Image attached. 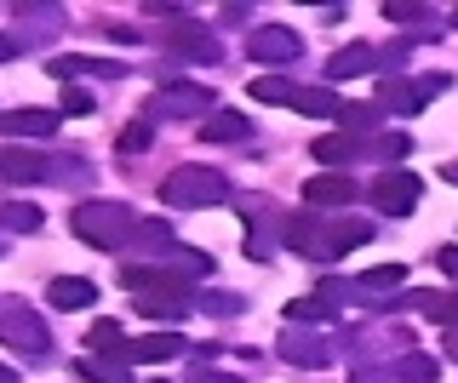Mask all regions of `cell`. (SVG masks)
I'll list each match as a JSON object with an SVG mask.
<instances>
[{"label": "cell", "mask_w": 458, "mask_h": 383, "mask_svg": "<svg viewBox=\"0 0 458 383\" xmlns=\"http://www.w3.org/2000/svg\"><path fill=\"white\" fill-rule=\"evenodd\" d=\"M161 201L178 206V212H207V206H224L229 201V178L218 166H178L166 183H161Z\"/></svg>", "instance_id": "1"}, {"label": "cell", "mask_w": 458, "mask_h": 383, "mask_svg": "<svg viewBox=\"0 0 458 383\" xmlns=\"http://www.w3.org/2000/svg\"><path fill=\"white\" fill-rule=\"evenodd\" d=\"M69 223H75V235L98 252H114V246H126V235H138V218L121 201H86V206H75Z\"/></svg>", "instance_id": "2"}, {"label": "cell", "mask_w": 458, "mask_h": 383, "mask_svg": "<svg viewBox=\"0 0 458 383\" xmlns=\"http://www.w3.org/2000/svg\"><path fill=\"white\" fill-rule=\"evenodd\" d=\"M372 206L384 212V218H407L412 206H419V195H424V178L419 172H407V166H390V172H378L372 178Z\"/></svg>", "instance_id": "3"}, {"label": "cell", "mask_w": 458, "mask_h": 383, "mask_svg": "<svg viewBox=\"0 0 458 383\" xmlns=\"http://www.w3.org/2000/svg\"><path fill=\"white\" fill-rule=\"evenodd\" d=\"M0 344H12V349H23V354H47L52 349V332L29 315V309H6V315H0Z\"/></svg>", "instance_id": "4"}, {"label": "cell", "mask_w": 458, "mask_h": 383, "mask_svg": "<svg viewBox=\"0 0 458 383\" xmlns=\"http://www.w3.org/2000/svg\"><path fill=\"white\" fill-rule=\"evenodd\" d=\"M190 115H200V121L218 115L207 87H166L161 97H155V121H190Z\"/></svg>", "instance_id": "5"}, {"label": "cell", "mask_w": 458, "mask_h": 383, "mask_svg": "<svg viewBox=\"0 0 458 383\" xmlns=\"http://www.w3.org/2000/svg\"><path fill=\"white\" fill-rule=\"evenodd\" d=\"M298 52H304V40L293 29H281V23H264V29L247 35V58H258V63H293Z\"/></svg>", "instance_id": "6"}, {"label": "cell", "mask_w": 458, "mask_h": 383, "mask_svg": "<svg viewBox=\"0 0 458 383\" xmlns=\"http://www.w3.org/2000/svg\"><path fill=\"white\" fill-rule=\"evenodd\" d=\"M0 178L6 183H47L52 178V154H40L29 144H6L0 149Z\"/></svg>", "instance_id": "7"}, {"label": "cell", "mask_w": 458, "mask_h": 383, "mask_svg": "<svg viewBox=\"0 0 458 383\" xmlns=\"http://www.w3.org/2000/svg\"><path fill=\"white\" fill-rule=\"evenodd\" d=\"M453 75H424V80H390L384 87V104L395 109V115H419V109L429 104V92H447Z\"/></svg>", "instance_id": "8"}, {"label": "cell", "mask_w": 458, "mask_h": 383, "mask_svg": "<svg viewBox=\"0 0 458 383\" xmlns=\"http://www.w3.org/2000/svg\"><path fill=\"white\" fill-rule=\"evenodd\" d=\"M355 183L344 178V172H315L310 183H304V201H310V212H338V206H350L355 201Z\"/></svg>", "instance_id": "9"}, {"label": "cell", "mask_w": 458, "mask_h": 383, "mask_svg": "<svg viewBox=\"0 0 458 383\" xmlns=\"http://www.w3.org/2000/svg\"><path fill=\"white\" fill-rule=\"evenodd\" d=\"M64 115L57 109H6L0 115V137H57Z\"/></svg>", "instance_id": "10"}, {"label": "cell", "mask_w": 458, "mask_h": 383, "mask_svg": "<svg viewBox=\"0 0 458 383\" xmlns=\"http://www.w3.org/2000/svg\"><path fill=\"white\" fill-rule=\"evenodd\" d=\"M286 246L304 252V258H327V263H333V223H321V218H293V223H286Z\"/></svg>", "instance_id": "11"}, {"label": "cell", "mask_w": 458, "mask_h": 383, "mask_svg": "<svg viewBox=\"0 0 458 383\" xmlns=\"http://www.w3.org/2000/svg\"><path fill=\"white\" fill-rule=\"evenodd\" d=\"M172 354H183V337L178 332H149V337H132L114 361L121 366H155V361H172Z\"/></svg>", "instance_id": "12"}, {"label": "cell", "mask_w": 458, "mask_h": 383, "mask_svg": "<svg viewBox=\"0 0 458 383\" xmlns=\"http://www.w3.org/2000/svg\"><path fill=\"white\" fill-rule=\"evenodd\" d=\"M47 304L64 309V315H75V309H92V304H98V280L57 275V280H47Z\"/></svg>", "instance_id": "13"}, {"label": "cell", "mask_w": 458, "mask_h": 383, "mask_svg": "<svg viewBox=\"0 0 458 383\" xmlns=\"http://www.w3.org/2000/svg\"><path fill=\"white\" fill-rule=\"evenodd\" d=\"M166 46L172 52H183V58H200V63H212L218 58V40H212V29H200V23H166Z\"/></svg>", "instance_id": "14"}, {"label": "cell", "mask_w": 458, "mask_h": 383, "mask_svg": "<svg viewBox=\"0 0 458 383\" xmlns=\"http://www.w3.org/2000/svg\"><path fill=\"white\" fill-rule=\"evenodd\" d=\"M281 354L298 366H327V337L304 332V326H281Z\"/></svg>", "instance_id": "15"}, {"label": "cell", "mask_w": 458, "mask_h": 383, "mask_svg": "<svg viewBox=\"0 0 458 383\" xmlns=\"http://www.w3.org/2000/svg\"><path fill=\"white\" fill-rule=\"evenodd\" d=\"M293 109H298V115H310V121H338L344 97H338L333 87H298V97H293Z\"/></svg>", "instance_id": "16"}, {"label": "cell", "mask_w": 458, "mask_h": 383, "mask_svg": "<svg viewBox=\"0 0 458 383\" xmlns=\"http://www.w3.org/2000/svg\"><path fill=\"white\" fill-rule=\"evenodd\" d=\"M367 69H378V46H344L333 63H327V80H355L367 75Z\"/></svg>", "instance_id": "17"}, {"label": "cell", "mask_w": 458, "mask_h": 383, "mask_svg": "<svg viewBox=\"0 0 458 383\" xmlns=\"http://www.w3.org/2000/svg\"><path fill=\"white\" fill-rule=\"evenodd\" d=\"M401 280H407L401 263H378L367 275H355V297H390V292H401Z\"/></svg>", "instance_id": "18"}, {"label": "cell", "mask_w": 458, "mask_h": 383, "mask_svg": "<svg viewBox=\"0 0 458 383\" xmlns=\"http://www.w3.org/2000/svg\"><path fill=\"white\" fill-rule=\"evenodd\" d=\"M252 126H247V115H235V109H218V115H207L200 121V137L207 144H241Z\"/></svg>", "instance_id": "19"}, {"label": "cell", "mask_w": 458, "mask_h": 383, "mask_svg": "<svg viewBox=\"0 0 458 383\" xmlns=\"http://www.w3.org/2000/svg\"><path fill=\"white\" fill-rule=\"evenodd\" d=\"M338 315V304H333V297H327V292H315V297H293V304H286V326H327V321H333Z\"/></svg>", "instance_id": "20"}, {"label": "cell", "mask_w": 458, "mask_h": 383, "mask_svg": "<svg viewBox=\"0 0 458 383\" xmlns=\"http://www.w3.org/2000/svg\"><path fill=\"white\" fill-rule=\"evenodd\" d=\"M310 149H315V161H321V166H344V161H355L361 137H350V132H333V137H321V144H310Z\"/></svg>", "instance_id": "21"}, {"label": "cell", "mask_w": 458, "mask_h": 383, "mask_svg": "<svg viewBox=\"0 0 458 383\" xmlns=\"http://www.w3.org/2000/svg\"><path fill=\"white\" fill-rule=\"evenodd\" d=\"M40 223H47V218H40V206H29V201H6V206H0V229H18V235H35Z\"/></svg>", "instance_id": "22"}, {"label": "cell", "mask_w": 458, "mask_h": 383, "mask_svg": "<svg viewBox=\"0 0 458 383\" xmlns=\"http://www.w3.org/2000/svg\"><path fill=\"white\" fill-rule=\"evenodd\" d=\"M252 97H258V104H286V109H293L298 87H293L286 75H258V80H252Z\"/></svg>", "instance_id": "23"}, {"label": "cell", "mask_w": 458, "mask_h": 383, "mask_svg": "<svg viewBox=\"0 0 458 383\" xmlns=\"http://www.w3.org/2000/svg\"><path fill=\"white\" fill-rule=\"evenodd\" d=\"M57 80H75V75H121L114 63H98V58H52L47 63Z\"/></svg>", "instance_id": "24"}, {"label": "cell", "mask_w": 458, "mask_h": 383, "mask_svg": "<svg viewBox=\"0 0 458 383\" xmlns=\"http://www.w3.org/2000/svg\"><path fill=\"white\" fill-rule=\"evenodd\" d=\"M395 383H441V372H436L429 354H401V361H395Z\"/></svg>", "instance_id": "25"}, {"label": "cell", "mask_w": 458, "mask_h": 383, "mask_svg": "<svg viewBox=\"0 0 458 383\" xmlns=\"http://www.w3.org/2000/svg\"><path fill=\"white\" fill-rule=\"evenodd\" d=\"M412 304H419L429 321H441V326H447V332L458 326V292H453V297H441V292H419V297H412Z\"/></svg>", "instance_id": "26"}, {"label": "cell", "mask_w": 458, "mask_h": 383, "mask_svg": "<svg viewBox=\"0 0 458 383\" xmlns=\"http://www.w3.org/2000/svg\"><path fill=\"white\" fill-rule=\"evenodd\" d=\"M338 126H350V132H378V104H344Z\"/></svg>", "instance_id": "27"}, {"label": "cell", "mask_w": 458, "mask_h": 383, "mask_svg": "<svg viewBox=\"0 0 458 383\" xmlns=\"http://www.w3.org/2000/svg\"><path fill=\"white\" fill-rule=\"evenodd\" d=\"M86 344H92V349H109V354H121V349H126V337H121V321H98L92 332H86Z\"/></svg>", "instance_id": "28"}, {"label": "cell", "mask_w": 458, "mask_h": 383, "mask_svg": "<svg viewBox=\"0 0 458 383\" xmlns=\"http://www.w3.org/2000/svg\"><path fill=\"white\" fill-rule=\"evenodd\" d=\"M149 144H155V121H132L121 132V154H143Z\"/></svg>", "instance_id": "29"}, {"label": "cell", "mask_w": 458, "mask_h": 383, "mask_svg": "<svg viewBox=\"0 0 458 383\" xmlns=\"http://www.w3.org/2000/svg\"><path fill=\"white\" fill-rule=\"evenodd\" d=\"M372 149H378V154H384L390 166H401V161H407V149H412V137H407V132H384V137H378Z\"/></svg>", "instance_id": "30"}, {"label": "cell", "mask_w": 458, "mask_h": 383, "mask_svg": "<svg viewBox=\"0 0 458 383\" xmlns=\"http://www.w3.org/2000/svg\"><path fill=\"white\" fill-rule=\"evenodd\" d=\"M384 18H390V23H419L424 6H412V0H390V6H384Z\"/></svg>", "instance_id": "31"}, {"label": "cell", "mask_w": 458, "mask_h": 383, "mask_svg": "<svg viewBox=\"0 0 458 383\" xmlns=\"http://www.w3.org/2000/svg\"><path fill=\"white\" fill-rule=\"evenodd\" d=\"M200 304H207L212 315H241V297H229V292H212V297H200Z\"/></svg>", "instance_id": "32"}, {"label": "cell", "mask_w": 458, "mask_h": 383, "mask_svg": "<svg viewBox=\"0 0 458 383\" xmlns=\"http://www.w3.org/2000/svg\"><path fill=\"white\" fill-rule=\"evenodd\" d=\"M407 63V46L401 40H390V46H378V69H401Z\"/></svg>", "instance_id": "33"}, {"label": "cell", "mask_w": 458, "mask_h": 383, "mask_svg": "<svg viewBox=\"0 0 458 383\" xmlns=\"http://www.w3.org/2000/svg\"><path fill=\"white\" fill-rule=\"evenodd\" d=\"M64 115H92V92H64Z\"/></svg>", "instance_id": "34"}, {"label": "cell", "mask_w": 458, "mask_h": 383, "mask_svg": "<svg viewBox=\"0 0 458 383\" xmlns=\"http://www.w3.org/2000/svg\"><path fill=\"white\" fill-rule=\"evenodd\" d=\"M436 269H441V275H453V280H458V246H441V252H436Z\"/></svg>", "instance_id": "35"}, {"label": "cell", "mask_w": 458, "mask_h": 383, "mask_svg": "<svg viewBox=\"0 0 458 383\" xmlns=\"http://www.w3.org/2000/svg\"><path fill=\"white\" fill-rule=\"evenodd\" d=\"M190 383H235V378H229V372H195Z\"/></svg>", "instance_id": "36"}, {"label": "cell", "mask_w": 458, "mask_h": 383, "mask_svg": "<svg viewBox=\"0 0 458 383\" xmlns=\"http://www.w3.org/2000/svg\"><path fill=\"white\" fill-rule=\"evenodd\" d=\"M12 52H18V46H12V35H0V63H6Z\"/></svg>", "instance_id": "37"}, {"label": "cell", "mask_w": 458, "mask_h": 383, "mask_svg": "<svg viewBox=\"0 0 458 383\" xmlns=\"http://www.w3.org/2000/svg\"><path fill=\"white\" fill-rule=\"evenodd\" d=\"M441 178H447V183H458V161H447V166H441Z\"/></svg>", "instance_id": "38"}, {"label": "cell", "mask_w": 458, "mask_h": 383, "mask_svg": "<svg viewBox=\"0 0 458 383\" xmlns=\"http://www.w3.org/2000/svg\"><path fill=\"white\" fill-rule=\"evenodd\" d=\"M447 354H453V361H458V326H453V332H447Z\"/></svg>", "instance_id": "39"}, {"label": "cell", "mask_w": 458, "mask_h": 383, "mask_svg": "<svg viewBox=\"0 0 458 383\" xmlns=\"http://www.w3.org/2000/svg\"><path fill=\"white\" fill-rule=\"evenodd\" d=\"M0 383H18V372H12V366H6V361H0Z\"/></svg>", "instance_id": "40"}, {"label": "cell", "mask_w": 458, "mask_h": 383, "mask_svg": "<svg viewBox=\"0 0 458 383\" xmlns=\"http://www.w3.org/2000/svg\"><path fill=\"white\" fill-rule=\"evenodd\" d=\"M453 23H458V12H453Z\"/></svg>", "instance_id": "41"}]
</instances>
